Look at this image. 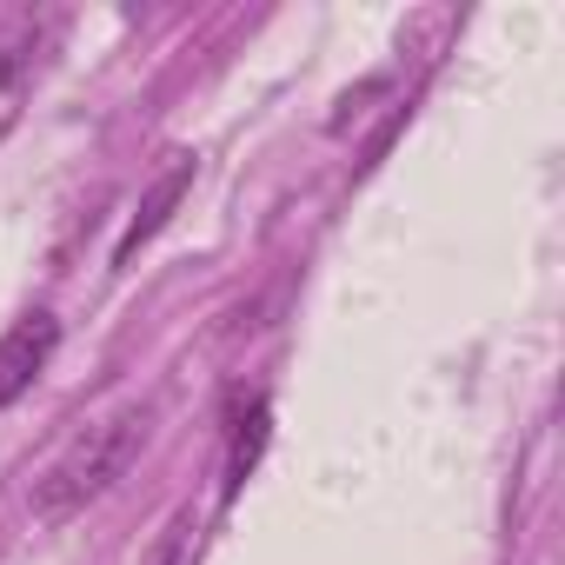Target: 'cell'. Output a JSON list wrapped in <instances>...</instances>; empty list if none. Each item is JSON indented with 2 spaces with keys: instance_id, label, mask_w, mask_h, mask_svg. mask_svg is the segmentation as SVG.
Returning a JSON list of instances; mask_svg holds the SVG:
<instances>
[{
  "instance_id": "6",
  "label": "cell",
  "mask_w": 565,
  "mask_h": 565,
  "mask_svg": "<svg viewBox=\"0 0 565 565\" xmlns=\"http://www.w3.org/2000/svg\"><path fill=\"white\" fill-rule=\"evenodd\" d=\"M140 565H193V519H173V525L153 539V552H147Z\"/></svg>"
},
{
  "instance_id": "2",
  "label": "cell",
  "mask_w": 565,
  "mask_h": 565,
  "mask_svg": "<svg viewBox=\"0 0 565 565\" xmlns=\"http://www.w3.org/2000/svg\"><path fill=\"white\" fill-rule=\"evenodd\" d=\"M54 347H61V320L54 313H28V320H14L8 333H0V413L47 373Z\"/></svg>"
},
{
  "instance_id": "5",
  "label": "cell",
  "mask_w": 565,
  "mask_h": 565,
  "mask_svg": "<svg viewBox=\"0 0 565 565\" xmlns=\"http://www.w3.org/2000/svg\"><path fill=\"white\" fill-rule=\"evenodd\" d=\"M34 54H41V28H34V21H21V34L0 47V87H14V81L34 67Z\"/></svg>"
},
{
  "instance_id": "1",
  "label": "cell",
  "mask_w": 565,
  "mask_h": 565,
  "mask_svg": "<svg viewBox=\"0 0 565 565\" xmlns=\"http://www.w3.org/2000/svg\"><path fill=\"white\" fill-rule=\"evenodd\" d=\"M140 446H147V406H120V413L81 426V433L34 472V492H28L34 525H67L74 512H87V505L134 466Z\"/></svg>"
},
{
  "instance_id": "4",
  "label": "cell",
  "mask_w": 565,
  "mask_h": 565,
  "mask_svg": "<svg viewBox=\"0 0 565 565\" xmlns=\"http://www.w3.org/2000/svg\"><path fill=\"white\" fill-rule=\"evenodd\" d=\"M186 186H193V153H173L167 160V173L140 193V206H134V220H127V233H120V246H114V266H127L167 220H173V206L186 200Z\"/></svg>"
},
{
  "instance_id": "3",
  "label": "cell",
  "mask_w": 565,
  "mask_h": 565,
  "mask_svg": "<svg viewBox=\"0 0 565 565\" xmlns=\"http://www.w3.org/2000/svg\"><path fill=\"white\" fill-rule=\"evenodd\" d=\"M266 452V393H233L226 406V466H220V505L239 499V486L253 479Z\"/></svg>"
}]
</instances>
